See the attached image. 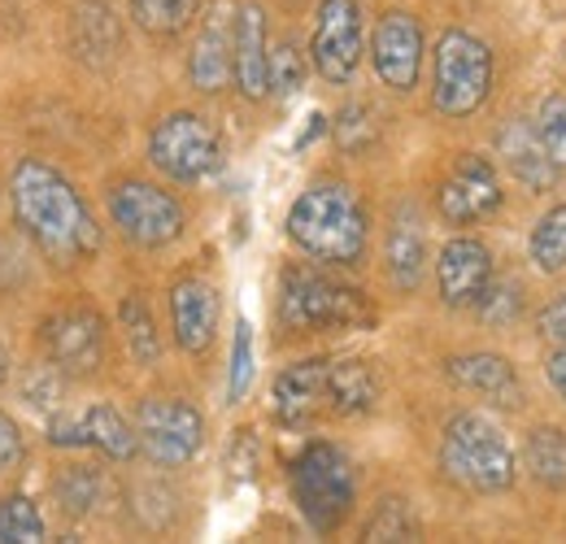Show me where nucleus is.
Returning a JSON list of instances; mask_svg holds the SVG:
<instances>
[{
  "instance_id": "nucleus-40",
  "label": "nucleus",
  "mask_w": 566,
  "mask_h": 544,
  "mask_svg": "<svg viewBox=\"0 0 566 544\" xmlns=\"http://www.w3.org/2000/svg\"><path fill=\"white\" fill-rule=\"evenodd\" d=\"M231 467L240 475H253V431H240V440L231 444Z\"/></svg>"
},
{
  "instance_id": "nucleus-4",
  "label": "nucleus",
  "mask_w": 566,
  "mask_h": 544,
  "mask_svg": "<svg viewBox=\"0 0 566 544\" xmlns=\"http://www.w3.org/2000/svg\"><path fill=\"white\" fill-rule=\"evenodd\" d=\"M440 467L453 483H462L471 492H501L514 483V453H510L505 436L480 414H458L444 427Z\"/></svg>"
},
{
  "instance_id": "nucleus-9",
  "label": "nucleus",
  "mask_w": 566,
  "mask_h": 544,
  "mask_svg": "<svg viewBox=\"0 0 566 544\" xmlns=\"http://www.w3.org/2000/svg\"><path fill=\"white\" fill-rule=\"evenodd\" d=\"M136 436H140V449L157 467H184L206 444V418L188 401L153 397L136 414Z\"/></svg>"
},
{
  "instance_id": "nucleus-7",
  "label": "nucleus",
  "mask_w": 566,
  "mask_h": 544,
  "mask_svg": "<svg viewBox=\"0 0 566 544\" xmlns=\"http://www.w3.org/2000/svg\"><path fill=\"white\" fill-rule=\"evenodd\" d=\"M148 157L175 184H201L222 170V139L201 114H170L153 127Z\"/></svg>"
},
{
  "instance_id": "nucleus-19",
  "label": "nucleus",
  "mask_w": 566,
  "mask_h": 544,
  "mask_svg": "<svg viewBox=\"0 0 566 544\" xmlns=\"http://www.w3.org/2000/svg\"><path fill=\"white\" fill-rule=\"evenodd\" d=\"M449 379L489 397L496 406H518V375L505 357L496 353H467V357H453L449 362Z\"/></svg>"
},
{
  "instance_id": "nucleus-14",
  "label": "nucleus",
  "mask_w": 566,
  "mask_h": 544,
  "mask_svg": "<svg viewBox=\"0 0 566 544\" xmlns=\"http://www.w3.org/2000/svg\"><path fill=\"white\" fill-rule=\"evenodd\" d=\"M436 283H440L444 305H453V310L480 305V296L493 283V258H489V249L480 240H471V236L449 240L440 249V262H436Z\"/></svg>"
},
{
  "instance_id": "nucleus-10",
  "label": "nucleus",
  "mask_w": 566,
  "mask_h": 544,
  "mask_svg": "<svg viewBox=\"0 0 566 544\" xmlns=\"http://www.w3.org/2000/svg\"><path fill=\"white\" fill-rule=\"evenodd\" d=\"M310 57L327 83L354 79L357 62H361V9H357V0H323L318 4Z\"/></svg>"
},
{
  "instance_id": "nucleus-15",
  "label": "nucleus",
  "mask_w": 566,
  "mask_h": 544,
  "mask_svg": "<svg viewBox=\"0 0 566 544\" xmlns=\"http://www.w3.org/2000/svg\"><path fill=\"white\" fill-rule=\"evenodd\" d=\"M496 205H501V184H496V170L484 157H462L449 170V179L440 184V213L458 227L489 218Z\"/></svg>"
},
{
  "instance_id": "nucleus-38",
  "label": "nucleus",
  "mask_w": 566,
  "mask_h": 544,
  "mask_svg": "<svg viewBox=\"0 0 566 544\" xmlns=\"http://www.w3.org/2000/svg\"><path fill=\"white\" fill-rule=\"evenodd\" d=\"M22 458H27V440H22L18 422L9 414H0V475L13 471V467H22Z\"/></svg>"
},
{
  "instance_id": "nucleus-5",
  "label": "nucleus",
  "mask_w": 566,
  "mask_h": 544,
  "mask_svg": "<svg viewBox=\"0 0 566 544\" xmlns=\"http://www.w3.org/2000/svg\"><path fill=\"white\" fill-rule=\"evenodd\" d=\"M493 87V53L484 40L467 31H444L431 66V101L444 118H467L489 101Z\"/></svg>"
},
{
  "instance_id": "nucleus-41",
  "label": "nucleus",
  "mask_w": 566,
  "mask_h": 544,
  "mask_svg": "<svg viewBox=\"0 0 566 544\" xmlns=\"http://www.w3.org/2000/svg\"><path fill=\"white\" fill-rule=\"evenodd\" d=\"M545 379H549V388L566 401V344L558 348V353H549V362H545Z\"/></svg>"
},
{
  "instance_id": "nucleus-37",
  "label": "nucleus",
  "mask_w": 566,
  "mask_h": 544,
  "mask_svg": "<svg viewBox=\"0 0 566 544\" xmlns=\"http://www.w3.org/2000/svg\"><path fill=\"white\" fill-rule=\"evenodd\" d=\"M480 314H484L489 323H510V318L518 314V287H510V283L493 287V283H489V292L480 296Z\"/></svg>"
},
{
  "instance_id": "nucleus-28",
  "label": "nucleus",
  "mask_w": 566,
  "mask_h": 544,
  "mask_svg": "<svg viewBox=\"0 0 566 544\" xmlns=\"http://www.w3.org/2000/svg\"><path fill=\"white\" fill-rule=\"evenodd\" d=\"M44 536L49 532H44V519H40L31 496H4L0 501V541L40 544Z\"/></svg>"
},
{
  "instance_id": "nucleus-3",
  "label": "nucleus",
  "mask_w": 566,
  "mask_h": 544,
  "mask_svg": "<svg viewBox=\"0 0 566 544\" xmlns=\"http://www.w3.org/2000/svg\"><path fill=\"white\" fill-rule=\"evenodd\" d=\"M280 318L287 332H349L375 323V310L357 287L318 271H287L280 292Z\"/></svg>"
},
{
  "instance_id": "nucleus-27",
  "label": "nucleus",
  "mask_w": 566,
  "mask_h": 544,
  "mask_svg": "<svg viewBox=\"0 0 566 544\" xmlns=\"http://www.w3.org/2000/svg\"><path fill=\"white\" fill-rule=\"evenodd\" d=\"M532 262L541 271H563L566 266V205L549 209L536 231H532Z\"/></svg>"
},
{
  "instance_id": "nucleus-13",
  "label": "nucleus",
  "mask_w": 566,
  "mask_h": 544,
  "mask_svg": "<svg viewBox=\"0 0 566 544\" xmlns=\"http://www.w3.org/2000/svg\"><path fill=\"white\" fill-rule=\"evenodd\" d=\"M44 348L49 362L62 375H92L105 357V332L92 310H62L44 323Z\"/></svg>"
},
{
  "instance_id": "nucleus-20",
  "label": "nucleus",
  "mask_w": 566,
  "mask_h": 544,
  "mask_svg": "<svg viewBox=\"0 0 566 544\" xmlns=\"http://www.w3.org/2000/svg\"><path fill=\"white\" fill-rule=\"evenodd\" d=\"M379 397V379L366 362L345 357L327 366V414H366Z\"/></svg>"
},
{
  "instance_id": "nucleus-11",
  "label": "nucleus",
  "mask_w": 566,
  "mask_h": 544,
  "mask_svg": "<svg viewBox=\"0 0 566 544\" xmlns=\"http://www.w3.org/2000/svg\"><path fill=\"white\" fill-rule=\"evenodd\" d=\"M370 57L379 79L392 87V92H410L419 83V70H423V31L410 13L392 9L379 18L375 27V40H370Z\"/></svg>"
},
{
  "instance_id": "nucleus-42",
  "label": "nucleus",
  "mask_w": 566,
  "mask_h": 544,
  "mask_svg": "<svg viewBox=\"0 0 566 544\" xmlns=\"http://www.w3.org/2000/svg\"><path fill=\"white\" fill-rule=\"evenodd\" d=\"M9 384V357H4V348H0V388Z\"/></svg>"
},
{
  "instance_id": "nucleus-18",
  "label": "nucleus",
  "mask_w": 566,
  "mask_h": 544,
  "mask_svg": "<svg viewBox=\"0 0 566 544\" xmlns=\"http://www.w3.org/2000/svg\"><path fill=\"white\" fill-rule=\"evenodd\" d=\"M327 366H332V362H323V357L296 362V366H287L280 379H275L271 406L280 414V422L301 427V422L327 414Z\"/></svg>"
},
{
  "instance_id": "nucleus-39",
  "label": "nucleus",
  "mask_w": 566,
  "mask_h": 544,
  "mask_svg": "<svg viewBox=\"0 0 566 544\" xmlns=\"http://www.w3.org/2000/svg\"><path fill=\"white\" fill-rule=\"evenodd\" d=\"M541 336L554 344H566V292L554 305H545V314H541Z\"/></svg>"
},
{
  "instance_id": "nucleus-21",
  "label": "nucleus",
  "mask_w": 566,
  "mask_h": 544,
  "mask_svg": "<svg viewBox=\"0 0 566 544\" xmlns=\"http://www.w3.org/2000/svg\"><path fill=\"white\" fill-rule=\"evenodd\" d=\"M423 227L415 213H397L392 218V231H388V274L401 292H415L419 279H423Z\"/></svg>"
},
{
  "instance_id": "nucleus-6",
  "label": "nucleus",
  "mask_w": 566,
  "mask_h": 544,
  "mask_svg": "<svg viewBox=\"0 0 566 544\" xmlns=\"http://www.w3.org/2000/svg\"><path fill=\"white\" fill-rule=\"evenodd\" d=\"M292 496L314 532H336L354 510V467L336 444H310L292 462Z\"/></svg>"
},
{
  "instance_id": "nucleus-30",
  "label": "nucleus",
  "mask_w": 566,
  "mask_h": 544,
  "mask_svg": "<svg viewBox=\"0 0 566 544\" xmlns=\"http://www.w3.org/2000/svg\"><path fill=\"white\" fill-rule=\"evenodd\" d=\"M536 136L545 144V153L554 157V166H566V92L549 96L536 114Z\"/></svg>"
},
{
  "instance_id": "nucleus-33",
  "label": "nucleus",
  "mask_w": 566,
  "mask_h": 544,
  "mask_svg": "<svg viewBox=\"0 0 566 544\" xmlns=\"http://www.w3.org/2000/svg\"><path fill=\"white\" fill-rule=\"evenodd\" d=\"M415 532H419V527H415L406 501H384V510H379V514L370 519V527H366L370 541H410Z\"/></svg>"
},
{
  "instance_id": "nucleus-34",
  "label": "nucleus",
  "mask_w": 566,
  "mask_h": 544,
  "mask_svg": "<svg viewBox=\"0 0 566 544\" xmlns=\"http://www.w3.org/2000/svg\"><path fill=\"white\" fill-rule=\"evenodd\" d=\"M305 83V57L296 53V44H275L271 49V87L292 96Z\"/></svg>"
},
{
  "instance_id": "nucleus-24",
  "label": "nucleus",
  "mask_w": 566,
  "mask_h": 544,
  "mask_svg": "<svg viewBox=\"0 0 566 544\" xmlns=\"http://www.w3.org/2000/svg\"><path fill=\"white\" fill-rule=\"evenodd\" d=\"M74 49L78 57H109L118 49V27H114V13L101 4V0H87L74 9Z\"/></svg>"
},
{
  "instance_id": "nucleus-8",
  "label": "nucleus",
  "mask_w": 566,
  "mask_h": 544,
  "mask_svg": "<svg viewBox=\"0 0 566 544\" xmlns=\"http://www.w3.org/2000/svg\"><path fill=\"white\" fill-rule=\"evenodd\" d=\"M109 218L140 249H161L184 236V205L144 179H127L109 192Z\"/></svg>"
},
{
  "instance_id": "nucleus-12",
  "label": "nucleus",
  "mask_w": 566,
  "mask_h": 544,
  "mask_svg": "<svg viewBox=\"0 0 566 544\" xmlns=\"http://www.w3.org/2000/svg\"><path fill=\"white\" fill-rule=\"evenodd\" d=\"M188 74L197 92H222L227 79L235 74V4L231 0H213L206 9L201 35L188 57Z\"/></svg>"
},
{
  "instance_id": "nucleus-36",
  "label": "nucleus",
  "mask_w": 566,
  "mask_h": 544,
  "mask_svg": "<svg viewBox=\"0 0 566 544\" xmlns=\"http://www.w3.org/2000/svg\"><path fill=\"white\" fill-rule=\"evenodd\" d=\"M336 139H340L349 153H361V148L375 139V118H370V109H366V105H349V109L340 114V123H336Z\"/></svg>"
},
{
  "instance_id": "nucleus-35",
  "label": "nucleus",
  "mask_w": 566,
  "mask_h": 544,
  "mask_svg": "<svg viewBox=\"0 0 566 544\" xmlns=\"http://www.w3.org/2000/svg\"><path fill=\"white\" fill-rule=\"evenodd\" d=\"M22 397H27V406L35 409H57V397H62V370L49 362V366H35L31 375H27V384H22Z\"/></svg>"
},
{
  "instance_id": "nucleus-22",
  "label": "nucleus",
  "mask_w": 566,
  "mask_h": 544,
  "mask_svg": "<svg viewBox=\"0 0 566 544\" xmlns=\"http://www.w3.org/2000/svg\"><path fill=\"white\" fill-rule=\"evenodd\" d=\"M501 153H505L514 179H523L527 188H545V184L554 179V157L545 153L541 136H536L527 123H510V127L501 132Z\"/></svg>"
},
{
  "instance_id": "nucleus-1",
  "label": "nucleus",
  "mask_w": 566,
  "mask_h": 544,
  "mask_svg": "<svg viewBox=\"0 0 566 544\" xmlns=\"http://www.w3.org/2000/svg\"><path fill=\"white\" fill-rule=\"evenodd\" d=\"M9 192H13V209H18L22 227L31 231V240L49 258L83 262L101 249L96 218L87 213L78 192L62 179V170H53L49 161H40V157L18 161L13 179H9Z\"/></svg>"
},
{
  "instance_id": "nucleus-16",
  "label": "nucleus",
  "mask_w": 566,
  "mask_h": 544,
  "mask_svg": "<svg viewBox=\"0 0 566 544\" xmlns=\"http://www.w3.org/2000/svg\"><path fill=\"white\" fill-rule=\"evenodd\" d=\"M170 323L184 353H206L218 332V292L206 279H179L170 287Z\"/></svg>"
},
{
  "instance_id": "nucleus-23",
  "label": "nucleus",
  "mask_w": 566,
  "mask_h": 544,
  "mask_svg": "<svg viewBox=\"0 0 566 544\" xmlns=\"http://www.w3.org/2000/svg\"><path fill=\"white\" fill-rule=\"evenodd\" d=\"M83 422H87V444H96L105 458H114V462H132V458L140 453V436H136V427H132L114 406H92L87 414H83Z\"/></svg>"
},
{
  "instance_id": "nucleus-2",
  "label": "nucleus",
  "mask_w": 566,
  "mask_h": 544,
  "mask_svg": "<svg viewBox=\"0 0 566 544\" xmlns=\"http://www.w3.org/2000/svg\"><path fill=\"white\" fill-rule=\"evenodd\" d=\"M287 236L327 266H354L366 253V209L345 184H314L287 209Z\"/></svg>"
},
{
  "instance_id": "nucleus-26",
  "label": "nucleus",
  "mask_w": 566,
  "mask_h": 544,
  "mask_svg": "<svg viewBox=\"0 0 566 544\" xmlns=\"http://www.w3.org/2000/svg\"><path fill=\"white\" fill-rule=\"evenodd\" d=\"M132 18L148 35H179L197 18V0H132Z\"/></svg>"
},
{
  "instance_id": "nucleus-32",
  "label": "nucleus",
  "mask_w": 566,
  "mask_h": 544,
  "mask_svg": "<svg viewBox=\"0 0 566 544\" xmlns=\"http://www.w3.org/2000/svg\"><path fill=\"white\" fill-rule=\"evenodd\" d=\"M253 384V332L249 323L235 327V344H231V379H227V401H244Z\"/></svg>"
},
{
  "instance_id": "nucleus-31",
  "label": "nucleus",
  "mask_w": 566,
  "mask_h": 544,
  "mask_svg": "<svg viewBox=\"0 0 566 544\" xmlns=\"http://www.w3.org/2000/svg\"><path fill=\"white\" fill-rule=\"evenodd\" d=\"M96 496H101V479L87 467H71L57 483V501L66 505V514H87L96 505Z\"/></svg>"
},
{
  "instance_id": "nucleus-17",
  "label": "nucleus",
  "mask_w": 566,
  "mask_h": 544,
  "mask_svg": "<svg viewBox=\"0 0 566 544\" xmlns=\"http://www.w3.org/2000/svg\"><path fill=\"white\" fill-rule=\"evenodd\" d=\"M235 83L249 101H262L271 92V44L262 4L235 9Z\"/></svg>"
},
{
  "instance_id": "nucleus-25",
  "label": "nucleus",
  "mask_w": 566,
  "mask_h": 544,
  "mask_svg": "<svg viewBox=\"0 0 566 544\" xmlns=\"http://www.w3.org/2000/svg\"><path fill=\"white\" fill-rule=\"evenodd\" d=\"M527 471L549 483V488H566V431L541 427L527 440Z\"/></svg>"
},
{
  "instance_id": "nucleus-29",
  "label": "nucleus",
  "mask_w": 566,
  "mask_h": 544,
  "mask_svg": "<svg viewBox=\"0 0 566 544\" xmlns=\"http://www.w3.org/2000/svg\"><path fill=\"white\" fill-rule=\"evenodd\" d=\"M123 327H127L132 353L140 357L144 366L157 362V353H161V344H157V323H153V314H148V305H144L140 296H127V301H123Z\"/></svg>"
}]
</instances>
